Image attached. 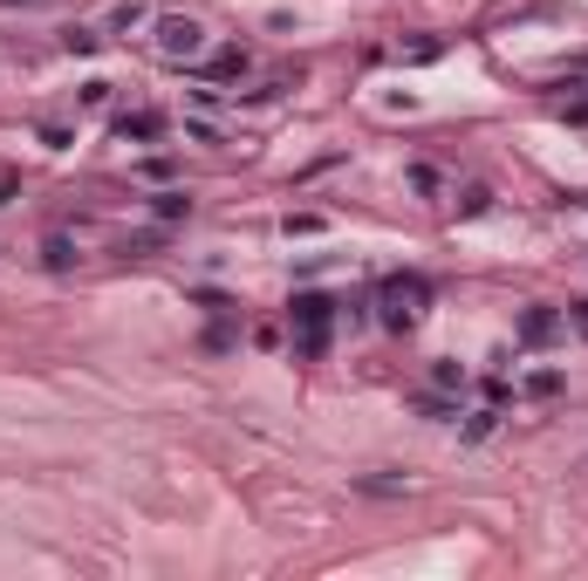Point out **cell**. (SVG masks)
I'll return each instance as SVG.
<instances>
[{
  "label": "cell",
  "mask_w": 588,
  "mask_h": 581,
  "mask_svg": "<svg viewBox=\"0 0 588 581\" xmlns=\"http://www.w3.org/2000/svg\"><path fill=\"white\" fill-rule=\"evenodd\" d=\"M199 49H206V28L192 21V14H165V21H158V55H165V62H192Z\"/></svg>",
  "instance_id": "3957f363"
},
{
  "label": "cell",
  "mask_w": 588,
  "mask_h": 581,
  "mask_svg": "<svg viewBox=\"0 0 588 581\" xmlns=\"http://www.w3.org/2000/svg\"><path fill=\"white\" fill-rule=\"evenodd\" d=\"M158 131H165V116H151V110H124V116H116V137H131V144H151Z\"/></svg>",
  "instance_id": "5b68a950"
},
{
  "label": "cell",
  "mask_w": 588,
  "mask_h": 581,
  "mask_svg": "<svg viewBox=\"0 0 588 581\" xmlns=\"http://www.w3.org/2000/svg\"><path fill=\"white\" fill-rule=\"evenodd\" d=\"M424 301H431V288H424V274H390L383 288H376V308H383V329H417L424 322Z\"/></svg>",
  "instance_id": "7a4b0ae2"
},
{
  "label": "cell",
  "mask_w": 588,
  "mask_h": 581,
  "mask_svg": "<svg viewBox=\"0 0 588 581\" xmlns=\"http://www.w3.org/2000/svg\"><path fill=\"white\" fill-rule=\"evenodd\" d=\"M431 391H445V397H465V370H458V363H439V370H431Z\"/></svg>",
  "instance_id": "8992f818"
},
{
  "label": "cell",
  "mask_w": 588,
  "mask_h": 581,
  "mask_svg": "<svg viewBox=\"0 0 588 581\" xmlns=\"http://www.w3.org/2000/svg\"><path fill=\"white\" fill-rule=\"evenodd\" d=\"M555 335H568V308H547V301H534L527 315H520V342H555Z\"/></svg>",
  "instance_id": "277c9868"
},
{
  "label": "cell",
  "mask_w": 588,
  "mask_h": 581,
  "mask_svg": "<svg viewBox=\"0 0 588 581\" xmlns=\"http://www.w3.org/2000/svg\"><path fill=\"white\" fill-rule=\"evenodd\" d=\"M158 219H192V199L185 191H158Z\"/></svg>",
  "instance_id": "ba28073f"
},
{
  "label": "cell",
  "mask_w": 588,
  "mask_h": 581,
  "mask_svg": "<svg viewBox=\"0 0 588 581\" xmlns=\"http://www.w3.org/2000/svg\"><path fill=\"white\" fill-rule=\"evenodd\" d=\"M520 391H527V397H555V391H561V376H555V370H534Z\"/></svg>",
  "instance_id": "52a82bcc"
},
{
  "label": "cell",
  "mask_w": 588,
  "mask_h": 581,
  "mask_svg": "<svg viewBox=\"0 0 588 581\" xmlns=\"http://www.w3.org/2000/svg\"><path fill=\"white\" fill-rule=\"evenodd\" d=\"M288 329H295V356H322L329 329H336V301L329 294H295L288 301Z\"/></svg>",
  "instance_id": "6da1fadb"
}]
</instances>
